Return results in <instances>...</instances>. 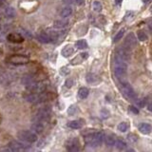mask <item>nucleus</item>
<instances>
[{"mask_svg":"<svg viewBox=\"0 0 152 152\" xmlns=\"http://www.w3.org/2000/svg\"><path fill=\"white\" fill-rule=\"evenodd\" d=\"M105 135L102 132H94L87 135L85 137V143L87 146L91 147H97L102 145Z\"/></svg>","mask_w":152,"mask_h":152,"instance_id":"f257e3e1","label":"nucleus"},{"mask_svg":"<svg viewBox=\"0 0 152 152\" xmlns=\"http://www.w3.org/2000/svg\"><path fill=\"white\" fill-rule=\"evenodd\" d=\"M127 71V66L126 62L122 61L118 58H116L115 60V67H114V74L117 77L120 82L123 81V79L126 77Z\"/></svg>","mask_w":152,"mask_h":152,"instance_id":"f03ea898","label":"nucleus"},{"mask_svg":"<svg viewBox=\"0 0 152 152\" xmlns=\"http://www.w3.org/2000/svg\"><path fill=\"white\" fill-rule=\"evenodd\" d=\"M17 137L19 140L28 143H33L38 140L37 133L33 130H20L17 133Z\"/></svg>","mask_w":152,"mask_h":152,"instance_id":"7ed1b4c3","label":"nucleus"},{"mask_svg":"<svg viewBox=\"0 0 152 152\" xmlns=\"http://www.w3.org/2000/svg\"><path fill=\"white\" fill-rule=\"evenodd\" d=\"M50 107H41L37 109V111L34 114V121L35 122H46L50 116Z\"/></svg>","mask_w":152,"mask_h":152,"instance_id":"20e7f679","label":"nucleus"},{"mask_svg":"<svg viewBox=\"0 0 152 152\" xmlns=\"http://www.w3.org/2000/svg\"><path fill=\"white\" fill-rule=\"evenodd\" d=\"M42 93H37V92H33V91H30L26 94H24V98L27 102H29L31 104H38L41 103L45 100V96Z\"/></svg>","mask_w":152,"mask_h":152,"instance_id":"39448f33","label":"nucleus"},{"mask_svg":"<svg viewBox=\"0 0 152 152\" xmlns=\"http://www.w3.org/2000/svg\"><path fill=\"white\" fill-rule=\"evenodd\" d=\"M30 143H28L26 142H23V141H13L11 142L9 145H8V148L7 150H10V151H22V150H27L29 149L30 147Z\"/></svg>","mask_w":152,"mask_h":152,"instance_id":"423d86ee","label":"nucleus"},{"mask_svg":"<svg viewBox=\"0 0 152 152\" xmlns=\"http://www.w3.org/2000/svg\"><path fill=\"white\" fill-rule=\"evenodd\" d=\"M121 85H122L123 93L125 94L126 97H127L130 100H132V101L136 100V93L134 92V89H132V87H131L129 83H126L124 81L121 82Z\"/></svg>","mask_w":152,"mask_h":152,"instance_id":"0eeeda50","label":"nucleus"},{"mask_svg":"<svg viewBox=\"0 0 152 152\" xmlns=\"http://www.w3.org/2000/svg\"><path fill=\"white\" fill-rule=\"evenodd\" d=\"M136 44H137V38H136L135 34L132 33L127 34L125 39V42H124V47L131 50L134 48V46H136Z\"/></svg>","mask_w":152,"mask_h":152,"instance_id":"6e6552de","label":"nucleus"},{"mask_svg":"<svg viewBox=\"0 0 152 152\" xmlns=\"http://www.w3.org/2000/svg\"><path fill=\"white\" fill-rule=\"evenodd\" d=\"M27 89L29 91H33V92H37V93H42L46 89V86L44 85L42 82L35 81L31 84V86L27 87Z\"/></svg>","mask_w":152,"mask_h":152,"instance_id":"1a4fd4ad","label":"nucleus"},{"mask_svg":"<svg viewBox=\"0 0 152 152\" xmlns=\"http://www.w3.org/2000/svg\"><path fill=\"white\" fill-rule=\"evenodd\" d=\"M9 60L11 63L15 64V65H24V64L29 63V61H30L29 57L24 56V55H19V54L13 55V56L10 57Z\"/></svg>","mask_w":152,"mask_h":152,"instance_id":"9d476101","label":"nucleus"},{"mask_svg":"<svg viewBox=\"0 0 152 152\" xmlns=\"http://www.w3.org/2000/svg\"><path fill=\"white\" fill-rule=\"evenodd\" d=\"M116 58L122 60L124 62L129 61L130 60V50H127L126 48L118 50V53L116 54Z\"/></svg>","mask_w":152,"mask_h":152,"instance_id":"9b49d317","label":"nucleus"},{"mask_svg":"<svg viewBox=\"0 0 152 152\" xmlns=\"http://www.w3.org/2000/svg\"><path fill=\"white\" fill-rule=\"evenodd\" d=\"M79 146H80L79 141L76 138L70 139L66 143L67 149L69 151H77V150H79Z\"/></svg>","mask_w":152,"mask_h":152,"instance_id":"f8f14e48","label":"nucleus"},{"mask_svg":"<svg viewBox=\"0 0 152 152\" xmlns=\"http://www.w3.org/2000/svg\"><path fill=\"white\" fill-rule=\"evenodd\" d=\"M36 39L38 40L39 42L44 43V44H48V43L53 42V40H51L49 33H37L36 34Z\"/></svg>","mask_w":152,"mask_h":152,"instance_id":"ddd939ff","label":"nucleus"},{"mask_svg":"<svg viewBox=\"0 0 152 152\" xmlns=\"http://www.w3.org/2000/svg\"><path fill=\"white\" fill-rule=\"evenodd\" d=\"M36 80L34 79V77L33 75H30V74H26V75H24L22 79H21V83H22V85H24L26 87H28L29 86H31V84H33V82H35Z\"/></svg>","mask_w":152,"mask_h":152,"instance_id":"4468645a","label":"nucleus"},{"mask_svg":"<svg viewBox=\"0 0 152 152\" xmlns=\"http://www.w3.org/2000/svg\"><path fill=\"white\" fill-rule=\"evenodd\" d=\"M7 38L10 42L13 43H22L24 41V38L19 33H10Z\"/></svg>","mask_w":152,"mask_h":152,"instance_id":"2eb2a0df","label":"nucleus"},{"mask_svg":"<svg viewBox=\"0 0 152 152\" xmlns=\"http://www.w3.org/2000/svg\"><path fill=\"white\" fill-rule=\"evenodd\" d=\"M87 57H89V53H82L78 54L77 56H76L72 61H71V64H72V65H77V64L82 63L84 60H86Z\"/></svg>","mask_w":152,"mask_h":152,"instance_id":"dca6fc26","label":"nucleus"},{"mask_svg":"<svg viewBox=\"0 0 152 152\" xmlns=\"http://www.w3.org/2000/svg\"><path fill=\"white\" fill-rule=\"evenodd\" d=\"M139 130H140V132H142L143 134H148L151 132L152 126L149 125V124L143 123L139 126Z\"/></svg>","mask_w":152,"mask_h":152,"instance_id":"f3484780","label":"nucleus"},{"mask_svg":"<svg viewBox=\"0 0 152 152\" xmlns=\"http://www.w3.org/2000/svg\"><path fill=\"white\" fill-rule=\"evenodd\" d=\"M31 129L33 131H34L35 133H41L44 130V125L41 122H34L33 125H31Z\"/></svg>","mask_w":152,"mask_h":152,"instance_id":"a211bd4d","label":"nucleus"},{"mask_svg":"<svg viewBox=\"0 0 152 152\" xmlns=\"http://www.w3.org/2000/svg\"><path fill=\"white\" fill-rule=\"evenodd\" d=\"M73 53H74V49L71 46H66L62 50V55L64 57H70L71 54H73Z\"/></svg>","mask_w":152,"mask_h":152,"instance_id":"6ab92c4d","label":"nucleus"},{"mask_svg":"<svg viewBox=\"0 0 152 152\" xmlns=\"http://www.w3.org/2000/svg\"><path fill=\"white\" fill-rule=\"evenodd\" d=\"M71 13H72V9H71L70 7H65V8H63L61 11H60V16L63 18H67V17L70 16Z\"/></svg>","mask_w":152,"mask_h":152,"instance_id":"aec40b11","label":"nucleus"},{"mask_svg":"<svg viewBox=\"0 0 152 152\" xmlns=\"http://www.w3.org/2000/svg\"><path fill=\"white\" fill-rule=\"evenodd\" d=\"M67 24H69L67 20H56L53 24V27L55 29H64L67 26Z\"/></svg>","mask_w":152,"mask_h":152,"instance_id":"412c9836","label":"nucleus"},{"mask_svg":"<svg viewBox=\"0 0 152 152\" xmlns=\"http://www.w3.org/2000/svg\"><path fill=\"white\" fill-rule=\"evenodd\" d=\"M67 126H69L70 129H79L83 126V124L81 121H79V120H74V121H70L69 124H67Z\"/></svg>","mask_w":152,"mask_h":152,"instance_id":"4be33fe9","label":"nucleus"},{"mask_svg":"<svg viewBox=\"0 0 152 152\" xmlns=\"http://www.w3.org/2000/svg\"><path fill=\"white\" fill-rule=\"evenodd\" d=\"M89 89H87V87H81V89L78 90V97L80 99H86L87 96H89Z\"/></svg>","mask_w":152,"mask_h":152,"instance_id":"5701e85b","label":"nucleus"},{"mask_svg":"<svg viewBox=\"0 0 152 152\" xmlns=\"http://www.w3.org/2000/svg\"><path fill=\"white\" fill-rule=\"evenodd\" d=\"M5 15L8 18H13L15 16V10L13 7H7L5 9Z\"/></svg>","mask_w":152,"mask_h":152,"instance_id":"b1692460","label":"nucleus"},{"mask_svg":"<svg viewBox=\"0 0 152 152\" xmlns=\"http://www.w3.org/2000/svg\"><path fill=\"white\" fill-rule=\"evenodd\" d=\"M75 46L79 50H85L87 48V43L85 39H81V40H78V41L76 42Z\"/></svg>","mask_w":152,"mask_h":152,"instance_id":"393cba45","label":"nucleus"},{"mask_svg":"<svg viewBox=\"0 0 152 152\" xmlns=\"http://www.w3.org/2000/svg\"><path fill=\"white\" fill-rule=\"evenodd\" d=\"M115 139L112 137V136H107V137L105 138V143L107 146L109 147H112L115 146Z\"/></svg>","mask_w":152,"mask_h":152,"instance_id":"a878e982","label":"nucleus"},{"mask_svg":"<svg viewBox=\"0 0 152 152\" xmlns=\"http://www.w3.org/2000/svg\"><path fill=\"white\" fill-rule=\"evenodd\" d=\"M115 146H116V147H117L118 149H120V150H123V149H125V148H126V143L124 142V141H122V140H117V141L115 142Z\"/></svg>","mask_w":152,"mask_h":152,"instance_id":"bb28decb","label":"nucleus"},{"mask_svg":"<svg viewBox=\"0 0 152 152\" xmlns=\"http://www.w3.org/2000/svg\"><path fill=\"white\" fill-rule=\"evenodd\" d=\"M129 125L126 122H122L121 124H119L118 126V129L121 131V132H126V131L129 129Z\"/></svg>","mask_w":152,"mask_h":152,"instance_id":"cd10ccee","label":"nucleus"},{"mask_svg":"<svg viewBox=\"0 0 152 152\" xmlns=\"http://www.w3.org/2000/svg\"><path fill=\"white\" fill-rule=\"evenodd\" d=\"M125 31H126L125 28H123V29H121V30L119 31V33L116 34V36L114 37V40H113L114 43H117L119 40L124 36V34H125Z\"/></svg>","mask_w":152,"mask_h":152,"instance_id":"c85d7f7f","label":"nucleus"},{"mask_svg":"<svg viewBox=\"0 0 152 152\" xmlns=\"http://www.w3.org/2000/svg\"><path fill=\"white\" fill-rule=\"evenodd\" d=\"M92 8L95 11H97V13H100V11H102V4L100 3L99 1H94L93 4H92Z\"/></svg>","mask_w":152,"mask_h":152,"instance_id":"c756f323","label":"nucleus"},{"mask_svg":"<svg viewBox=\"0 0 152 152\" xmlns=\"http://www.w3.org/2000/svg\"><path fill=\"white\" fill-rule=\"evenodd\" d=\"M137 36H138V39L140 40V41H146V40L147 39L146 33H145V31H138Z\"/></svg>","mask_w":152,"mask_h":152,"instance_id":"7c9ffc66","label":"nucleus"},{"mask_svg":"<svg viewBox=\"0 0 152 152\" xmlns=\"http://www.w3.org/2000/svg\"><path fill=\"white\" fill-rule=\"evenodd\" d=\"M96 79H97V76L95 74H87V81L90 84H93L96 81Z\"/></svg>","mask_w":152,"mask_h":152,"instance_id":"2f4dec72","label":"nucleus"},{"mask_svg":"<svg viewBox=\"0 0 152 152\" xmlns=\"http://www.w3.org/2000/svg\"><path fill=\"white\" fill-rule=\"evenodd\" d=\"M127 139L129 140L130 142H137V140H138V136L136 135V134H133V133H129V135H127Z\"/></svg>","mask_w":152,"mask_h":152,"instance_id":"473e14b6","label":"nucleus"},{"mask_svg":"<svg viewBox=\"0 0 152 152\" xmlns=\"http://www.w3.org/2000/svg\"><path fill=\"white\" fill-rule=\"evenodd\" d=\"M73 84H74L73 79L69 78V79H67V80H66V82H65V86H66L67 87H69V89H70V87L73 86Z\"/></svg>","mask_w":152,"mask_h":152,"instance_id":"72a5a7b5","label":"nucleus"},{"mask_svg":"<svg viewBox=\"0 0 152 152\" xmlns=\"http://www.w3.org/2000/svg\"><path fill=\"white\" fill-rule=\"evenodd\" d=\"M60 73L63 74V75H67L70 73V70L67 67H62L61 70H60Z\"/></svg>","mask_w":152,"mask_h":152,"instance_id":"f704fd0d","label":"nucleus"},{"mask_svg":"<svg viewBox=\"0 0 152 152\" xmlns=\"http://www.w3.org/2000/svg\"><path fill=\"white\" fill-rule=\"evenodd\" d=\"M75 110H76V107L75 106H71L69 109V110H67V112H69L70 115H73L75 113Z\"/></svg>","mask_w":152,"mask_h":152,"instance_id":"c9c22d12","label":"nucleus"},{"mask_svg":"<svg viewBox=\"0 0 152 152\" xmlns=\"http://www.w3.org/2000/svg\"><path fill=\"white\" fill-rule=\"evenodd\" d=\"M129 109H130V111L132 113H134V114H139V110L137 109V107H135L133 106H130L129 107Z\"/></svg>","mask_w":152,"mask_h":152,"instance_id":"e433bc0d","label":"nucleus"},{"mask_svg":"<svg viewBox=\"0 0 152 152\" xmlns=\"http://www.w3.org/2000/svg\"><path fill=\"white\" fill-rule=\"evenodd\" d=\"M147 109L150 110V111H152V103H150L149 105H148V107H147Z\"/></svg>","mask_w":152,"mask_h":152,"instance_id":"4c0bfd02","label":"nucleus"},{"mask_svg":"<svg viewBox=\"0 0 152 152\" xmlns=\"http://www.w3.org/2000/svg\"><path fill=\"white\" fill-rule=\"evenodd\" d=\"M143 1L145 2V3H150V2H151V0H143Z\"/></svg>","mask_w":152,"mask_h":152,"instance_id":"58836bf2","label":"nucleus"},{"mask_svg":"<svg viewBox=\"0 0 152 152\" xmlns=\"http://www.w3.org/2000/svg\"><path fill=\"white\" fill-rule=\"evenodd\" d=\"M116 3H117V4H120V3H121V0H116Z\"/></svg>","mask_w":152,"mask_h":152,"instance_id":"ea45409f","label":"nucleus"},{"mask_svg":"<svg viewBox=\"0 0 152 152\" xmlns=\"http://www.w3.org/2000/svg\"><path fill=\"white\" fill-rule=\"evenodd\" d=\"M0 81H1V77H0Z\"/></svg>","mask_w":152,"mask_h":152,"instance_id":"a19ab883","label":"nucleus"}]
</instances>
